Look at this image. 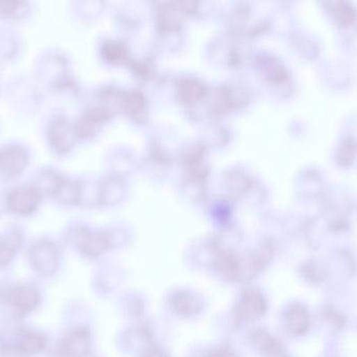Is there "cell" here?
Wrapping results in <instances>:
<instances>
[{
	"label": "cell",
	"mask_w": 357,
	"mask_h": 357,
	"mask_svg": "<svg viewBox=\"0 0 357 357\" xmlns=\"http://www.w3.org/2000/svg\"><path fill=\"white\" fill-rule=\"evenodd\" d=\"M29 163V152L21 146H10L0 150V175L14 178L20 175Z\"/></svg>",
	"instance_id": "cell-13"
},
{
	"label": "cell",
	"mask_w": 357,
	"mask_h": 357,
	"mask_svg": "<svg viewBox=\"0 0 357 357\" xmlns=\"http://www.w3.org/2000/svg\"><path fill=\"white\" fill-rule=\"evenodd\" d=\"M100 56L108 66L119 67L127 66L134 54L127 39L108 36L100 41Z\"/></svg>",
	"instance_id": "cell-8"
},
{
	"label": "cell",
	"mask_w": 357,
	"mask_h": 357,
	"mask_svg": "<svg viewBox=\"0 0 357 357\" xmlns=\"http://www.w3.org/2000/svg\"><path fill=\"white\" fill-rule=\"evenodd\" d=\"M47 138L52 148L60 154L70 152L79 140L75 123L62 115L50 121Z\"/></svg>",
	"instance_id": "cell-7"
},
{
	"label": "cell",
	"mask_w": 357,
	"mask_h": 357,
	"mask_svg": "<svg viewBox=\"0 0 357 357\" xmlns=\"http://www.w3.org/2000/svg\"><path fill=\"white\" fill-rule=\"evenodd\" d=\"M208 203V207H209L210 214L213 216L216 219H226V218L230 217L231 212L233 210V205H234V201H231L228 197L225 195H220V196L214 197V198L210 199Z\"/></svg>",
	"instance_id": "cell-22"
},
{
	"label": "cell",
	"mask_w": 357,
	"mask_h": 357,
	"mask_svg": "<svg viewBox=\"0 0 357 357\" xmlns=\"http://www.w3.org/2000/svg\"><path fill=\"white\" fill-rule=\"evenodd\" d=\"M128 195V180L106 173L100 180V205L115 207L125 201Z\"/></svg>",
	"instance_id": "cell-14"
},
{
	"label": "cell",
	"mask_w": 357,
	"mask_h": 357,
	"mask_svg": "<svg viewBox=\"0 0 357 357\" xmlns=\"http://www.w3.org/2000/svg\"><path fill=\"white\" fill-rule=\"evenodd\" d=\"M13 239H2L0 240V262L8 261L14 254V245L10 241Z\"/></svg>",
	"instance_id": "cell-26"
},
{
	"label": "cell",
	"mask_w": 357,
	"mask_h": 357,
	"mask_svg": "<svg viewBox=\"0 0 357 357\" xmlns=\"http://www.w3.org/2000/svg\"><path fill=\"white\" fill-rule=\"evenodd\" d=\"M266 195V189L262 186L261 182L255 178L251 188L245 193L241 203H247V205H257L260 201H264Z\"/></svg>",
	"instance_id": "cell-24"
},
{
	"label": "cell",
	"mask_w": 357,
	"mask_h": 357,
	"mask_svg": "<svg viewBox=\"0 0 357 357\" xmlns=\"http://www.w3.org/2000/svg\"><path fill=\"white\" fill-rule=\"evenodd\" d=\"M287 325L289 330L294 335L303 333L310 325V316L305 308L302 306L291 308L287 314Z\"/></svg>",
	"instance_id": "cell-20"
},
{
	"label": "cell",
	"mask_w": 357,
	"mask_h": 357,
	"mask_svg": "<svg viewBox=\"0 0 357 357\" xmlns=\"http://www.w3.org/2000/svg\"><path fill=\"white\" fill-rule=\"evenodd\" d=\"M40 192L36 187H20L14 189L8 196L10 211L21 215L33 213L40 203Z\"/></svg>",
	"instance_id": "cell-16"
},
{
	"label": "cell",
	"mask_w": 357,
	"mask_h": 357,
	"mask_svg": "<svg viewBox=\"0 0 357 357\" xmlns=\"http://www.w3.org/2000/svg\"><path fill=\"white\" fill-rule=\"evenodd\" d=\"M209 88V84L199 75L181 73L176 77L174 102L180 105L184 111L195 108L204 102Z\"/></svg>",
	"instance_id": "cell-3"
},
{
	"label": "cell",
	"mask_w": 357,
	"mask_h": 357,
	"mask_svg": "<svg viewBox=\"0 0 357 357\" xmlns=\"http://www.w3.org/2000/svg\"><path fill=\"white\" fill-rule=\"evenodd\" d=\"M146 10L144 2H123L113 10L115 23L123 31H138L144 24Z\"/></svg>",
	"instance_id": "cell-12"
},
{
	"label": "cell",
	"mask_w": 357,
	"mask_h": 357,
	"mask_svg": "<svg viewBox=\"0 0 357 357\" xmlns=\"http://www.w3.org/2000/svg\"><path fill=\"white\" fill-rule=\"evenodd\" d=\"M121 115L133 125H148L151 117L150 99L140 87L126 88Z\"/></svg>",
	"instance_id": "cell-6"
},
{
	"label": "cell",
	"mask_w": 357,
	"mask_h": 357,
	"mask_svg": "<svg viewBox=\"0 0 357 357\" xmlns=\"http://www.w3.org/2000/svg\"><path fill=\"white\" fill-rule=\"evenodd\" d=\"M266 310L264 298L257 293H248L237 307V316L243 321L260 318Z\"/></svg>",
	"instance_id": "cell-19"
},
{
	"label": "cell",
	"mask_w": 357,
	"mask_h": 357,
	"mask_svg": "<svg viewBox=\"0 0 357 357\" xmlns=\"http://www.w3.org/2000/svg\"><path fill=\"white\" fill-rule=\"evenodd\" d=\"M210 357H236L232 351L228 349H222L220 350V351L215 352V354H212Z\"/></svg>",
	"instance_id": "cell-27"
},
{
	"label": "cell",
	"mask_w": 357,
	"mask_h": 357,
	"mask_svg": "<svg viewBox=\"0 0 357 357\" xmlns=\"http://www.w3.org/2000/svg\"><path fill=\"white\" fill-rule=\"evenodd\" d=\"M127 67L132 77L139 84H153L160 73L155 52H148L132 57Z\"/></svg>",
	"instance_id": "cell-15"
},
{
	"label": "cell",
	"mask_w": 357,
	"mask_h": 357,
	"mask_svg": "<svg viewBox=\"0 0 357 357\" xmlns=\"http://www.w3.org/2000/svg\"><path fill=\"white\" fill-rule=\"evenodd\" d=\"M174 305L177 308L178 312H183L185 314L195 312L197 308L199 307V302L195 299L193 296L189 295V293H180L178 297H176V302Z\"/></svg>",
	"instance_id": "cell-25"
},
{
	"label": "cell",
	"mask_w": 357,
	"mask_h": 357,
	"mask_svg": "<svg viewBox=\"0 0 357 357\" xmlns=\"http://www.w3.org/2000/svg\"><path fill=\"white\" fill-rule=\"evenodd\" d=\"M107 173L128 178L139 168V161L135 153L127 146H115L107 155Z\"/></svg>",
	"instance_id": "cell-9"
},
{
	"label": "cell",
	"mask_w": 357,
	"mask_h": 357,
	"mask_svg": "<svg viewBox=\"0 0 357 357\" xmlns=\"http://www.w3.org/2000/svg\"><path fill=\"white\" fill-rule=\"evenodd\" d=\"M151 15L156 33L184 31L187 16L180 1L154 2L151 6Z\"/></svg>",
	"instance_id": "cell-4"
},
{
	"label": "cell",
	"mask_w": 357,
	"mask_h": 357,
	"mask_svg": "<svg viewBox=\"0 0 357 357\" xmlns=\"http://www.w3.org/2000/svg\"><path fill=\"white\" fill-rule=\"evenodd\" d=\"M146 357H167L162 352L159 351V350H154V351L150 352V354L146 356Z\"/></svg>",
	"instance_id": "cell-28"
},
{
	"label": "cell",
	"mask_w": 357,
	"mask_h": 357,
	"mask_svg": "<svg viewBox=\"0 0 357 357\" xmlns=\"http://www.w3.org/2000/svg\"><path fill=\"white\" fill-rule=\"evenodd\" d=\"M178 193L181 197L191 203H204L209 197L207 182L184 176H181L178 182Z\"/></svg>",
	"instance_id": "cell-17"
},
{
	"label": "cell",
	"mask_w": 357,
	"mask_h": 357,
	"mask_svg": "<svg viewBox=\"0 0 357 357\" xmlns=\"http://www.w3.org/2000/svg\"><path fill=\"white\" fill-rule=\"evenodd\" d=\"M220 180L222 195L234 203H241L255 177L245 166L232 165L222 170Z\"/></svg>",
	"instance_id": "cell-5"
},
{
	"label": "cell",
	"mask_w": 357,
	"mask_h": 357,
	"mask_svg": "<svg viewBox=\"0 0 357 357\" xmlns=\"http://www.w3.org/2000/svg\"><path fill=\"white\" fill-rule=\"evenodd\" d=\"M125 88L114 83H106L94 90L92 104L102 109L111 119L121 115Z\"/></svg>",
	"instance_id": "cell-11"
},
{
	"label": "cell",
	"mask_w": 357,
	"mask_h": 357,
	"mask_svg": "<svg viewBox=\"0 0 357 357\" xmlns=\"http://www.w3.org/2000/svg\"><path fill=\"white\" fill-rule=\"evenodd\" d=\"M26 3L19 1H0V16L19 18L26 10Z\"/></svg>",
	"instance_id": "cell-23"
},
{
	"label": "cell",
	"mask_w": 357,
	"mask_h": 357,
	"mask_svg": "<svg viewBox=\"0 0 357 357\" xmlns=\"http://www.w3.org/2000/svg\"><path fill=\"white\" fill-rule=\"evenodd\" d=\"M65 356L83 357L89 350V337L86 333H73L65 344Z\"/></svg>",
	"instance_id": "cell-21"
},
{
	"label": "cell",
	"mask_w": 357,
	"mask_h": 357,
	"mask_svg": "<svg viewBox=\"0 0 357 357\" xmlns=\"http://www.w3.org/2000/svg\"><path fill=\"white\" fill-rule=\"evenodd\" d=\"M206 58L215 66L241 71L252 66L256 54L249 38L224 33L211 38L205 48Z\"/></svg>",
	"instance_id": "cell-1"
},
{
	"label": "cell",
	"mask_w": 357,
	"mask_h": 357,
	"mask_svg": "<svg viewBox=\"0 0 357 357\" xmlns=\"http://www.w3.org/2000/svg\"><path fill=\"white\" fill-rule=\"evenodd\" d=\"M209 152L197 138L183 143L178 159L182 170L181 176L208 182L211 174Z\"/></svg>",
	"instance_id": "cell-2"
},
{
	"label": "cell",
	"mask_w": 357,
	"mask_h": 357,
	"mask_svg": "<svg viewBox=\"0 0 357 357\" xmlns=\"http://www.w3.org/2000/svg\"><path fill=\"white\" fill-rule=\"evenodd\" d=\"M197 140L208 150H222L232 142V129L222 119H210L202 126Z\"/></svg>",
	"instance_id": "cell-10"
},
{
	"label": "cell",
	"mask_w": 357,
	"mask_h": 357,
	"mask_svg": "<svg viewBox=\"0 0 357 357\" xmlns=\"http://www.w3.org/2000/svg\"><path fill=\"white\" fill-rule=\"evenodd\" d=\"M155 52L161 54H178L186 44L184 31H169V33H155Z\"/></svg>",
	"instance_id": "cell-18"
}]
</instances>
